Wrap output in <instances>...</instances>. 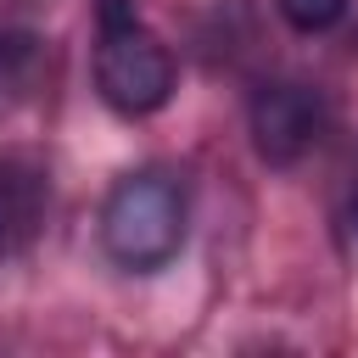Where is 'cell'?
I'll use <instances>...</instances> for the list:
<instances>
[{"label":"cell","mask_w":358,"mask_h":358,"mask_svg":"<svg viewBox=\"0 0 358 358\" xmlns=\"http://www.w3.org/2000/svg\"><path fill=\"white\" fill-rule=\"evenodd\" d=\"M319 134H324V101H319V90L285 78V84H263L252 95V145H257L263 162L285 168V162L308 157L319 145Z\"/></svg>","instance_id":"cell-3"},{"label":"cell","mask_w":358,"mask_h":358,"mask_svg":"<svg viewBox=\"0 0 358 358\" xmlns=\"http://www.w3.org/2000/svg\"><path fill=\"white\" fill-rule=\"evenodd\" d=\"M0 246H6V224H0Z\"/></svg>","instance_id":"cell-7"},{"label":"cell","mask_w":358,"mask_h":358,"mask_svg":"<svg viewBox=\"0 0 358 358\" xmlns=\"http://www.w3.org/2000/svg\"><path fill=\"white\" fill-rule=\"evenodd\" d=\"M185 224H190L185 185L162 168L123 173L101 201V241L134 274H151V268L173 263L179 246H185Z\"/></svg>","instance_id":"cell-1"},{"label":"cell","mask_w":358,"mask_h":358,"mask_svg":"<svg viewBox=\"0 0 358 358\" xmlns=\"http://www.w3.org/2000/svg\"><path fill=\"white\" fill-rule=\"evenodd\" d=\"M95 90L123 117H145V112L168 106V95H173V56L151 28L134 22L129 0H106V11H101Z\"/></svg>","instance_id":"cell-2"},{"label":"cell","mask_w":358,"mask_h":358,"mask_svg":"<svg viewBox=\"0 0 358 358\" xmlns=\"http://www.w3.org/2000/svg\"><path fill=\"white\" fill-rule=\"evenodd\" d=\"M22 67H28V50L17 39H0V106L22 90Z\"/></svg>","instance_id":"cell-5"},{"label":"cell","mask_w":358,"mask_h":358,"mask_svg":"<svg viewBox=\"0 0 358 358\" xmlns=\"http://www.w3.org/2000/svg\"><path fill=\"white\" fill-rule=\"evenodd\" d=\"M347 229L358 235V179H352V196H347Z\"/></svg>","instance_id":"cell-6"},{"label":"cell","mask_w":358,"mask_h":358,"mask_svg":"<svg viewBox=\"0 0 358 358\" xmlns=\"http://www.w3.org/2000/svg\"><path fill=\"white\" fill-rule=\"evenodd\" d=\"M274 6H280V17H285L296 34H324V28H336V22L347 17L352 0H274Z\"/></svg>","instance_id":"cell-4"}]
</instances>
